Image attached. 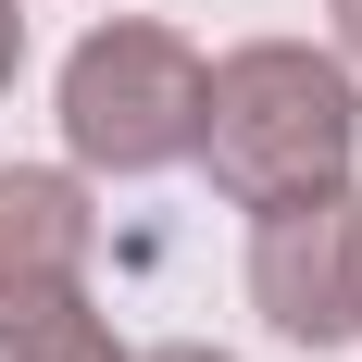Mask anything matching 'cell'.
Returning <instances> with one entry per match:
<instances>
[{
	"label": "cell",
	"mask_w": 362,
	"mask_h": 362,
	"mask_svg": "<svg viewBox=\"0 0 362 362\" xmlns=\"http://www.w3.org/2000/svg\"><path fill=\"white\" fill-rule=\"evenodd\" d=\"M88 250H100L88 175H63V163H0V288L88 275Z\"/></svg>",
	"instance_id": "4"
},
{
	"label": "cell",
	"mask_w": 362,
	"mask_h": 362,
	"mask_svg": "<svg viewBox=\"0 0 362 362\" xmlns=\"http://www.w3.org/2000/svg\"><path fill=\"white\" fill-rule=\"evenodd\" d=\"M0 362H125V337L88 300V275H37V288H0Z\"/></svg>",
	"instance_id": "5"
},
{
	"label": "cell",
	"mask_w": 362,
	"mask_h": 362,
	"mask_svg": "<svg viewBox=\"0 0 362 362\" xmlns=\"http://www.w3.org/2000/svg\"><path fill=\"white\" fill-rule=\"evenodd\" d=\"M213 187L238 213H275V200H313L362 163V75L313 37H238L200 88V150Z\"/></svg>",
	"instance_id": "1"
},
{
	"label": "cell",
	"mask_w": 362,
	"mask_h": 362,
	"mask_svg": "<svg viewBox=\"0 0 362 362\" xmlns=\"http://www.w3.org/2000/svg\"><path fill=\"white\" fill-rule=\"evenodd\" d=\"M13 75H25V13L0 0V100H13Z\"/></svg>",
	"instance_id": "6"
},
{
	"label": "cell",
	"mask_w": 362,
	"mask_h": 362,
	"mask_svg": "<svg viewBox=\"0 0 362 362\" xmlns=\"http://www.w3.org/2000/svg\"><path fill=\"white\" fill-rule=\"evenodd\" d=\"M250 313L288 350H350L362 337V187H313L250 213Z\"/></svg>",
	"instance_id": "3"
},
{
	"label": "cell",
	"mask_w": 362,
	"mask_h": 362,
	"mask_svg": "<svg viewBox=\"0 0 362 362\" xmlns=\"http://www.w3.org/2000/svg\"><path fill=\"white\" fill-rule=\"evenodd\" d=\"M200 37L163 13H112L63 50V150L75 175H175L200 150Z\"/></svg>",
	"instance_id": "2"
},
{
	"label": "cell",
	"mask_w": 362,
	"mask_h": 362,
	"mask_svg": "<svg viewBox=\"0 0 362 362\" xmlns=\"http://www.w3.org/2000/svg\"><path fill=\"white\" fill-rule=\"evenodd\" d=\"M337 37H350V63H362V0H337Z\"/></svg>",
	"instance_id": "8"
},
{
	"label": "cell",
	"mask_w": 362,
	"mask_h": 362,
	"mask_svg": "<svg viewBox=\"0 0 362 362\" xmlns=\"http://www.w3.org/2000/svg\"><path fill=\"white\" fill-rule=\"evenodd\" d=\"M125 362H238V350H200V337H163V350H125Z\"/></svg>",
	"instance_id": "7"
}]
</instances>
